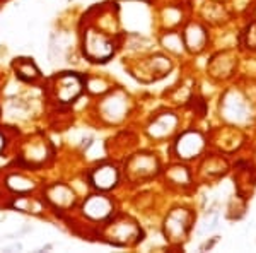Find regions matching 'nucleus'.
Returning a JSON list of instances; mask_svg holds the SVG:
<instances>
[{"label":"nucleus","instance_id":"1","mask_svg":"<svg viewBox=\"0 0 256 253\" xmlns=\"http://www.w3.org/2000/svg\"><path fill=\"white\" fill-rule=\"evenodd\" d=\"M84 53L94 62H104L113 53V47L101 33L89 31L84 38Z\"/></svg>","mask_w":256,"mask_h":253},{"label":"nucleus","instance_id":"2","mask_svg":"<svg viewBox=\"0 0 256 253\" xmlns=\"http://www.w3.org/2000/svg\"><path fill=\"white\" fill-rule=\"evenodd\" d=\"M80 79L76 77V76H62V77H56V84H55V89H56V96H58L64 103H68L72 99H76L79 96L80 93Z\"/></svg>","mask_w":256,"mask_h":253},{"label":"nucleus","instance_id":"3","mask_svg":"<svg viewBox=\"0 0 256 253\" xmlns=\"http://www.w3.org/2000/svg\"><path fill=\"white\" fill-rule=\"evenodd\" d=\"M116 178H118L116 171H114V168H111V166H102V168H98L96 171L92 173L94 185L101 190L111 188V186L116 183Z\"/></svg>","mask_w":256,"mask_h":253},{"label":"nucleus","instance_id":"4","mask_svg":"<svg viewBox=\"0 0 256 253\" xmlns=\"http://www.w3.org/2000/svg\"><path fill=\"white\" fill-rule=\"evenodd\" d=\"M110 209H111V204L104 197H90L84 205V212H88L90 217H94V219H101V217H104V215H108Z\"/></svg>","mask_w":256,"mask_h":253},{"label":"nucleus","instance_id":"5","mask_svg":"<svg viewBox=\"0 0 256 253\" xmlns=\"http://www.w3.org/2000/svg\"><path fill=\"white\" fill-rule=\"evenodd\" d=\"M16 70H18L19 77L26 79V81H32L34 77L40 76L38 69L30 59H19V64H16Z\"/></svg>","mask_w":256,"mask_h":253},{"label":"nucleus","instance_id":"6","mask_svg":"<svg viewBox=\"0 0 256 253\" xmlns=\"http://www.w3.org/2000/svg\"><path fill=\"white\" fill-rule=\"evenodd\" d=\"M4 147V139H2V135H0V149Z\"/></svg>","mask_w":256,"mask_h":253}]
</instances>
